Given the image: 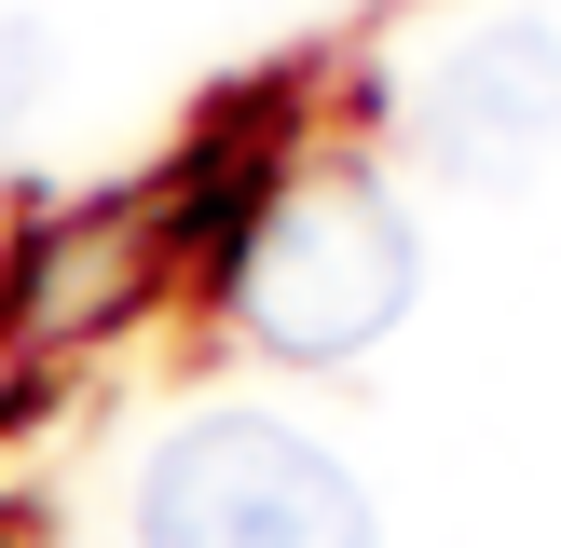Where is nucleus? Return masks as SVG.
Segmentation results:
<instances>
[{
  "label": "nucleus",
  "mask_w": 561,
  "mask_h": 548,
  "mask_svg": "<svg viewBox=\"0 0 561 548\" xmlns=\"http://www.w3.org/2000/svg\"><path fill=\"white\" fill-rule=\"evenodd\" d=\"M411 288H425V247H411V219L370 179H274L233 233V316L288 370L370 356L411 316Z\"/></svg>",
  "instance_id": "f257e3e1"
},
{
  "label": "nucleus",
  "mask_w": 561,
  "mask_h": 548,
  "mask_svg": "<svg viewBox=\"0 0 561 548\" xmlns=\"http://www.w3.org/2000/svg\"><path fill=\"white\" fill-rule=\"evenodd\" d=\"M137 548H383V521L329 438L274 411H192L137 466Z\"/></svg>",
  "instance_id": "f03ea898"
},
{
  "label": "nucleus",
  "mask_w": 561,
  "mask_h": 548,
  "mask_svg": "<svg viewBox=\"0 0 561 548\" xmlns=\"http://www.w3.org/2000/svg\"><path fill=\"white\" fill-rule=\"evenodd\" d=\"M411 151H425L438 179H466V192L535 179L561 151V27H535V14L466 27V42L411 82Z\"/></svg>",
  "instance_id": "7ed1b4c3"
},
{
  "label": "nucleus",
  "mask_w": 561,
  "mask_h": 548,
  "mask_svg": "<svg viewBox=\"0 0 561 548\" xmlns=\"http://www.w3.org/2000/svg\"><path fill=\"white\" fill-rule=\"evenodd\" d=\"M42 96V27H0V124Z\"/></svg>",
  "instance_id": "20e7f679"
}]
</instances>
